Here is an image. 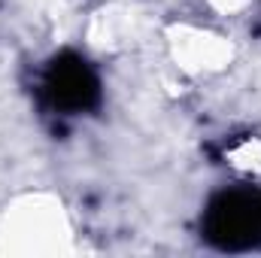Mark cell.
<instances>
[{"label":"cell","instance_id":"cell-1","mask_svg":"<svg viewBox=\"0 0 261 258\" xmlns=\"http://www.w3.org/2000/svg\"><path fill=\"white\" fill-rule=\"evenodd\" d=\"M225 158L240 176L261 186V134H249V137H240L237 143H231Z\"/></svg>","mask_w":261,"mask_h":258}]
</instances>
